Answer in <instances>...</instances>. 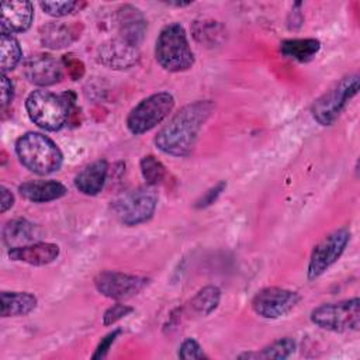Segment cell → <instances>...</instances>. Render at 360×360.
Returning <instances> with one entry per match:
<instances>
[{
    "instance_id": "52a82bcc",
    "label": "cell",
    "mask_w": 360,
    "mask_h": 360,
    "mask_svg": "<svg viewBox=\"0 0 360 360\" xmlns=\"http://www.w3.org/2000/svg\"><path fill=\"white\" fill-rule=\"evenodd\" d=\"M174 107V97L169 91H159L139 101L127 117V128L134 135L145 134L160 124Z\"/></svg>"
},
{
    "instance_id": "277c9868",
    "label": "cell",
    "mask_w": 360,
    "mask_h": 360,
    "mask_svg": "<svg viewBox=\"0 0 360 360\" xmlns=\"http://www.w3.org/2000/svg\"><path fill=\"white\" fill-rule=\"evenodd\" d=\"M155 56L167 72H184L194 65V53L183 25L172 22L162 28L155 44Z\"/></svg>"
},
{
    "instance_id": "3957f363",
    "label": "cell",
    "mask_w": 360,
    "mask_h": 360,
    "mask_svg": "<svg viewBox=\"0 0 360 360\" xmlns=\"http://www.w3.org/2000/svg\"><path fill=\"white\" fill-rule=\"evenodd\" d=\"M20 163L30 172L46 176L60 169L63 155L58 145L41 132H27L15 142Z\"/></svg>"
},
{
    "instance_id": "f1b7e54d",
    "label": "cell",
    "mask_w": 360,
    "mask_h": 360,
    "mask_svg": "<svg viewBox=\"0 0 360 360\" xmlns=\"http://www.w3.org/2000/svg\"><path fill=\"white\" fill-rule=\"evenodd\" d=\"M62 66L66 69L68 76L72 80H79L84 75V63L75 53H66L62 56Z\"/></svg>"
},
{
    "instance_id": "9c48e42d",
    "label": "cell",
    "mask_w": 360,
    "mask_h": 360,
    "mask_svg": "<svg viewBox=\"0 0 360 360\" xmlns=\"http://www.w3.org/2000/svg\"><path fill=\"white\" fill-rule=\"evenodd\" d=\"M350 240V229L339 228L328 233L312 250L308 263V278L315 280L322 276L343 255Z\"/></svg>"
},
{
    "instance_id": "ffe728a7",
    "label": "cell",
    "mask_w": 360,
    "mask_h": 360,
    "mask_svg": "<svg viewBox=\"0 0 360 360\" xmlns=\"http://www.w3.org/2000/svg\"><path fill=\"white\" fill-rule=\"evenodd\" d=\"M41 235L42 231L38 225L21 218L8 221L3 228V240L10 249L34 243Z\"/></svg>"
},
{
    "instance_id": "2e32d148",
    "label": "cell",
    "mask_w": 360,
    "mask_h": 360,
    "mask_svg": "<svg viewBox=\"0 0 360 360\" xmlns=\"http://www.w3.org/2000/svg\"><path fill=\"white\" fill-rule=\"evenodd\" d=\"M115 17L120 37L138 46L146 32V18L142 11L132 4H124L117 10Z\"/></svg>"
},
{
    "instance_id": "d6986e66",
    "label": "cell",
    "mask_w": 360,
    "mask_h": 360,
    "mask_svg": "<svg viewBox=\"0 0 360 360\" xmlns=\"http://www.w3.org/2000/svg\"><path fill=\"white\" fill-rule=\"evenodd\" d=\"M108 173V163L104 159L96 160L80 170L75 177L76 188L86 195L98 194L105 184Z\"/></svg>"
},
{
    "instance_id": "6da1fadb",
    "label": "cell",
    "mask_w": 360,
    "mask_h": 360,
    "mask_svg": "<svg viewBox=\"0 0 360 360\" xmlns=\"http://www.w3.org/2000/svg\"><path fill=\"white\" fill-rule=\"evenodd\" d=\"M214 110L211 100H197L181 107L155 136V145L166 155L188 156L198 134Z\"/></svg>"
},
{
    "instance_id": "7c38bea8",
    "label": "cell",
    "mask_w": 360,
    "mask_h": 360,
    "mask_svg": "<svg viewBox=\"0 0 360 360\" xmlns=\"http://www.w3.org/2000/svg\"><path fill=\"white\" fill-rule=\"evenodd\" d=\"M97 59L110 69H129L138 63L139 49L136 45L120 37L103 42L97 49Z\"/></svg>"
},
{
    "instance_id": "f546056e",
    "label": "cell",
    "mask_w": 360,
    "mask_h": 360,
    "mask_svg": "<svg viewBox=\"0 0 360 360\" xmlns=\"http://www.w3.org/2000/svg\"><path fill=\"white\" fill-rule=\"evenodd\" d=\"M179 357L184 359V360H190V359H207V354L204 353L202 347L200 346V343L193 339L188 338L186 339L180 347H179Z\"/></svg>"
},
{
    "instance_id": "83f0119b",
    "label": "cell",
    "mask_w": 360,
    "mask_h": 360,
    "mask_svg": "<svg viewBox=\"0 0 360 360\" xmlns=\"http://www.w3.org/2000/svg\"><path fill=\"white\" fill-rule=\"evenodd\" d=\"M39 7L44 10V13L58 18L75 13L80 4L79 1H41Z\"/></svg>"
},
{
    "instance_id": "e0dca14e",
    "label": "cell",
    "mask_w": 360,
    "mask_h": 360,
    "mask_svg": "<svg viewBox=\"0 0 360 360\" xmlns=\"http://www.w3.org/2000/svg\"><path fill=\"white\" fill-rule=\"evenodd\" d=\"M59 246L48 242H34L25 246L13 248L8 250V257L14 262H22L32 266H45L56 260Z\"/></svg>"
},
{
    "instance_id": "ba28073f",
    "label": "cell",
    "mask_w": 360,
    "mask_h": 360,
    "mask_svg": "<svg viewBox=\"0 0 360 360\" xmlns=\"http://www.w3.org/2000/svg\"><path fill=\"white\" fill-rule=\"evenodd\" d=\"M311 321L330 332H352L357 330L360 325V300L357 297L322 304L312 309Z\"/></svg>"
},
{
    "instance_id": "836d02e7",
    "label": "cell",
    "mask_w": 360,
    "mask_h": 360,
    "mask_svg": "<svg viewBox=\"0 0 360 360\" xmlns=\"http://www.w3.org/2000/svg\"><path fill=\"white\" fill-rule=\"evenodd\" d=\"M14 97V84L13 82L6 76V73H1V105L6 107L13 101Z\"/></svg>"
},
{
    "instance_id": "30bf717a",
    "label": "cell",
    "mask_w": 360,
    "mask_h": 360,
    "mask_svg": "<svg viewBox=\"0 0 360 360\" xmlns=\"http://www.w3.org/2000/svg\"><path fill=\"white\" fill-rule=\"evenodd\" d=\"M146 277L105 270L96 276L94 285L100 294L111 300H127L136 295L148 284Z\"/></svg>"
},
{
    "instance_id": "44dd1931",
    "label": "cell",
    "mask_w": 360,
    "mask_h": 360,
    "mask_svg": "<svg viewBox=\"0 0 360 360\" xmlns=\"http://www.w3.org/2000/svg\"><path fill=\"white\" fill-rule=\"evenodd\" d=\"M37 297L25 291L1 292V316H24L37 308Z\"/></svg>"
},
{
    "instance_id": "4fadbf2b",
    "label": "cell",
    "mask_w": 360,
    "mask_h": 360,
    "mask_svg": "<svg viewBox=\"0 0 360 360\" xmlns=\"http://www.w3.org/2000/svg\"><path fill=\"white\" fill-rule=\"evenodd\" d=\"M62 62L51 55L38 53L27 58L22 63V73L25 79L35 86H52L62 80Z\"/></svg>"
},
{
    "instance_id": "e575fe53",
    "label": "cell",
    "mask_w": 360,
    "mask_h": 360,
    "mask_svg": "<svg viewBox=\"0 0 360 360\" xmlns=\"http://www.w3.org/2000/svg\"><path fill=\"white\" fill-rule=\"evenodd\" d=\"M0 194H1V202H0L1 208H0V211H1V212H6L8 208L13 207V204H14V195H13L11 191H10L7 187H4V186L0 187Z\"/></svg>"
},
{
    "instance_id": "d4e9b609",
    "label": "cell",
    "mask_w": 360,
    "mask_h": 360,
    "mask_svg": "<svg viewBox=\"0 0 360 360\" xmlns=\"http://www.w3.org/2000/svg\"><path fill=\"white\" fill-rule=\"evenodd\" d=\"M221 301V290L215 285H207L197 291L191 298V308L200 315H210L217 309Z\"/></svg>"
},
{
    "instance_id": "8fae6325",
    "label": "cell",
    "mask_w": 360,
    "mask_h": 360,
    "mask_svg": "<svg viewBox=\"0 0 360 360\" xmlns=\"http://www.w3.org/2000/svg\"><path fill=\"white\" fill-rule=\"evenodd\" d=\"M300 301L298 292L281 287L260 290L252 300L253 311L267 319H276L288 314Z\"/></svg>"
},
{
    "instance_id": "7402d4cb",
    "label": "cell",
    "mask_w": 360,
    "mask_h": 360,
    "mask_svg": "<svg viewBox=\"0 0 360 360\" xmlns=\"http://www.w3.org/2000/svg\"><path fill=\"white\" fill-rule=\"evenodd\" d=\"M321 49V42L315 38H295L281 42L280 51L284 56L298 62L311 60Z\"/></svg>"
},
{
    "instance_id": "9a60e30c",
    "label": "cell",
    "mask_w": 360,
    "mask_h": 360,
    "mask_svg": "<svg viewBox=\"0 0 360 360\" xmlns=\"http://www.w3.org/2000/svg\"><path fill=\"white\" fill-rule=\"evenodd\" d=\"M82 32L79 22L51 21L39 28V41L45 48L62 49L73 44Z\"/></svg>"
},
{
    "instance_id": "5bb4252c",
    "label": "cell",
    "mask_w": 360,
    "mask_h": 360,
    "mask_svg": "<svg viewBox=\"0 0 360 360\" xmlns=\"http://www.w3.org/2000/svg\"><path fill=\"white\" fill-rule=\"evenodd\" d=\"M34 18V7L30 1H4L1 4V34L24 32L27 31Z\"/></svg>"
},
{
    "instance_id": "8992f818",
    "label": "cell",
    "mask_w": 360,
    "mask_h": 360,
    "mask_svg": "<svg viewBox=\"0 0 360 360\" xmlns=\"http://www.w3.org/2000/svg\"><path fill=\"white\" fill-rule=\"evenodd\" d=\"M158 205V194L152 186H141L121 194L112 202L115 217L124 225L134 226L152 218Z\"/></svg>"
},
{
    "instance_id": "4dcf8cb0",
    "label": "cell",
    "mask_w": 360,
    "mask_h": 360,
    "mask_svg": "<svg viewBox=\"0 0 360 360\" xmlns=\"http://www.w3.org/2000/svg\"><path fill=\"white\" fill-rule=\"evenodd\" d=\"M132 311H134L132 307H129L127 304L117 302L105 309V312L103 315V323H104V326H110V325L118 322L120 319H122L124 316H127L128 314H131Z\"/></svg>"
},
{
    "instance_id": "ac0fdd59",
    "label": "cell",
    "mask_w": 360,
    "mask_h": 360,
    "mask_svg": "<svg viewBox=\"0 0 360 360\" xmlns=\"http://www.w3.org/2000/svg\"><path fill=\"white\" fill-rule=\"evenodd\" d=\"M18 191L31 202H48L63 197L68 188L56 180H30L20 184Z\"/></svg>"
},
{
    "instance_id": "cb8c5ba5",
    "label": "cell",
    "mask_w": 360,
    "mask_h": 360,
    "mask_svg": "<svg viewBox=\"0 0 360 360\" xmlns=\"http://www.w3.org/2000/svg\"><path fill=\"white\" fill-rule=\"evenodd\" d=\"M22 51L20 42L14 35L1 34L0 35V66L1 73L13 70L21 60Z\"/></svg>"
},
{
    "instance_id": "4316f807",
    "label": "cell",
    "mask_w": 360,
    "mask_h": 360,
    "mask_svg": "<svg viewBox=\"0 0 360 360\" xmlns=\"http://www.w3.org/2000/svg\"><path fill=\"white\" fill-rule=\"evenodd\" d=\"M193 32L198 42L214 44L217 37H219L224 31L221 25L215 21H195L193 27Z\"/></svg>"
},
{
    "instance_id": "484cf974",
    "label": "cell",
    "mask_w": 360,
    "mask_h": 360,
    "mask_svg": "<svg viewBox=\"0 0 360 360\" xmlns=\"http://www.w3.org/2000/svg\"><path fill=\"white\" fill-rule=\"evenodd\" d=\"M142 177L145 179L148 186H156L163 181L166 176V167L165 165L153 155H146L139 162Z\"/></svg>"
},
{
    "instance_id": "1f68e13d",
    "label": "cell",
    "mask_w": 360,
    "mask_h": 360,
    "mask_svg": "<svg viewBox=\"0 0 360 360\" xmlns=\"http://www.w3.org/2000/svg\"><path fill=\"white\" fill-rule=\"evenodd\" d=\"M225 187H226V183H225V181L217 183L215 186H212L211 188H208V190L195 201L194 207L198 208V210H202V208H207V207L212 205V204L218 200V197L221 195V193L225 190Z\"/></svg>"
},
{
    "instance_id": "7a4b0ae2",
    "label": "cell",
    "mask_w": 360,
    "mask_h": 360,
    "mask_svg": "<svg viewBox=\"0 0 360 360\" xmlns=\"http://www.w3.org/2000/svg\"><path fill=\"white\" fill-rule=\"evenodd\" d=\"M76 94L66 91L60 96L48 90H34L25 100L30 120L45 131H59L69 122L70 110L76 107Z\"/></svg>"
},
{
    "instance_id": "603a6c76",
    "label": "cell",
    "mask_w": 360,
    "mask_h": 360,
    "mask_svg": "<svg viewBox=\"0 0 360 360\" xmlns=\"http://www.w3.org/2000/svg\"><path fill=\"white\" fill-rule=\"evenodd\" d=\"M295 350V342L291 338H281L270 345L264 346L260 352L256 353H245L240 354V359H274V360H283L291 356Z\"/></svg>"
},
{
    "instance_id": "5b68a950",
    "label": "cell",
    "mask_w": 360,
    "mask_h": 360,
    "mask_svg": "<svg viewBox=\"0 0 360 360\" xmlns=\"http://www.w3.org/2000/svg\"><path fill=\"white\" fill-rule=\"evenodd\" d=\"M359 91V75H349L342 77L335 86L326 90L311 105V114L321 125H332L346 104Z\"/></svg>"
},
{
    "instance_id": "d6a6232c",
    "label": "cell",
    "mask_w": 360,
    "mask_h": 360,
    "mask_svg": "<svg viewBox=\"0 0 360 360\" xmlns=\"http://www.w3.org/2000/svg\"><path fill=\"white\" fill-rule=\"evenodd\" d=\"M120 333H121V329H114L112 332L107 333V335L100 340V343L97 345L96 352L93 353L91 359H104V357L107 356V352L110 350L111 345L115 342V339L118 338Z\"/></svg>"
}]
</instances>
